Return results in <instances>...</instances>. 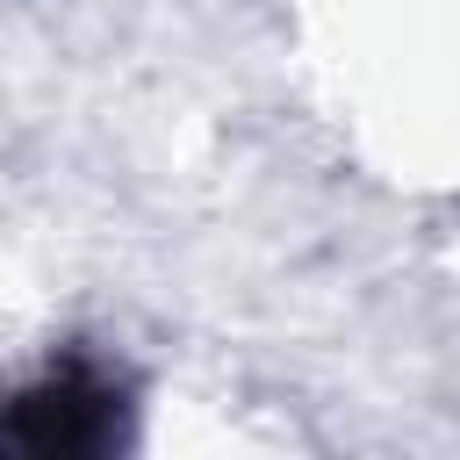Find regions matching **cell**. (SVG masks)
<instances>
[{
	"instance_id": "1",
	"label": "cell",
	"mask_w": 460,
	"mask_h": 460,
	"mask_svg": "<svg viewBox=\"0 0 460 460\" xmlns=\"http://www.w3.org/2000/svg\"><path fill=\"white\" fill-rule=\"evenodd\" d=\"M137 438V388L86 345H65L0 388V453L101 460Z\"/></svg>"
}]
</instances>
